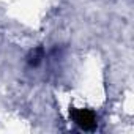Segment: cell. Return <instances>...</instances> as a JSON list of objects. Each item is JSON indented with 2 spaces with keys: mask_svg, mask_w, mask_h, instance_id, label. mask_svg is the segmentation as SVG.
<instances>
[{
  "mask_svg": "<svg viewBox=\"0 0 134 134\" xmlns=\"http://www.w3.org/2000/svg\"><path fill=\"white\" fill-rule=\"evenodd\" d=\"M70 115L74 120V123L77 126H81L82 129H85V131H93L96 128V115L90 109H76V107H71L70 109Z\"/></svg>",
  "mask_w": 134,
  "mask_h": 134,
  "instance_id": "cell-1",
  "label": "cell"
},
{
  "mask_svg": "<svg viewBox=\"0 0 134 134\" xmlns=\"http://www.w3.org/2000/svg\"><path fill=\"white\" fill-rule=\"evenodd\" d=\"M43 55H44V49H43V47H36L35 51L30 52V55H29V63H30L32 66H36V65L41 62Z\"/></svg>",
  "mask_w": 134,
  "mask_h": 134,
  "instance_id": "cell-2",
  "label": "cell"
}]
</instances>
